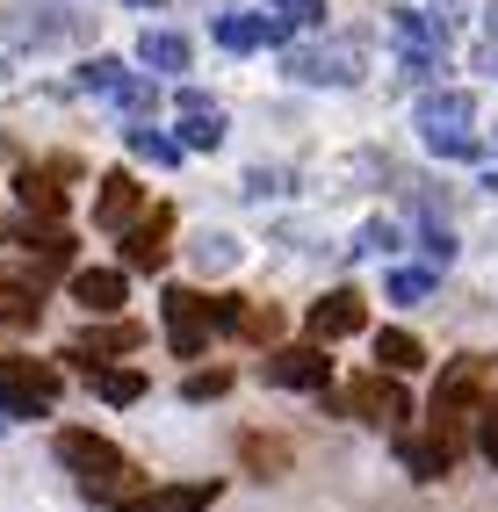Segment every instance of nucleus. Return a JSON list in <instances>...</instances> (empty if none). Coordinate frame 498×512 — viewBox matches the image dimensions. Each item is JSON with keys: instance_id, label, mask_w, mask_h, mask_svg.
<instances>
[{"instance_id": "obj_1", "label": "nucleus", "mask_w": 498, "mask_h": 512, "mask_svg": "<svg viewBox=\"0 0 498 512\" xmlns=\"http://www.w3.org/2000/svg\"><path fill=\"white\" fill-rule=\"evenodd\" d=\"M498 383V361L491 354H455L441 368V383H434V404H426V419H434V440L455 455L462 448V426H470V412L484 404V390Z\"/></svg>"}, {"instance_id": "obj_2", "label": "nucleus", "mask_w": 498, "mask_h": 512, "mask_svg": "<svg viewBox=\"0 0 498 512\" xmlns=\"http://www.w3.org/2000/svg\"><path fill=\"white\" fill-rule=\"evenodd\" d=\"M390 44L405 51V73L412 80H441V58H448V22L441 15H419V8H390Z\"/></svg>"}, {"instance_id": "obj_3", "label": "nucleus", "mask_w": 498, "mask_h": 512, "mask_svg": "<svg viewBox=\"0 0 498 512\" xmlns=\"http://www.w3.org/2000/svg\"><path fill=\"white\" fill-rule=\"evenodd\" d=\"M282 73L296 87H354L361 80V44H282Z\"/></svg>"}, {"instance_id": "obj_4", "label": "nucleus", "mask_w": 498, "mask_h": 512, "mask_svg": "<svg viewBox=\"0 0 498 512\" xmlns=\"http://www.w3.org/2000/svg\"><path fill=\"white\" fill-rule=\"evenodd\" d=\"M347 412H354L361 426H390V433H397V426L412 419V397H405V383H397V375L376 368V375H361V383L347 390Z\"/></svg>"}, {"instance_id": "obj_5", "label": "nucleus", "mask_w": 498, "mask_h": 512, "mask_svg": "<svg viewBox=\"0 0 498 512\" xmlns=\"http://www.w3.org/2000/svg\"><path fill=\"white\" fill-rule=\"evenodd\" d=\"M51 448H58V462H65V469H73V476H80V484H102V476H116V469H130V455L116 448V440H102V433H80V426H65V433L51 440Z\"/></svg>"}, {"instance_id": "obj_6", "label": "nucleus", "mask_w": 498, "mask_h": 512, "mask_svg": "<svg viewBox=\"0 0 498 512\" xmlns=\"http://www.w3.org/2000/svg\"><path fill=\"white\" fill-rule=\"evenodd\" d=\"M260 375H268V383H282V390H311V397L332 390V361H325V347H275L268 361H260Z\"/></svg>"}, {"instance_id": "obj_7", "label": "nucleus", "mask_w": 498, "mask_h": 512, "mask_svg": "<svg viewBox=\"0 0 498 512\" xmlns=\"http://www.w3.org/2000/svg\"><path fill=\"white\" fill-rule=\"evenodd\" d=\"M361 325H369V303H361V289H325L311 303V339L318 347H332V339H354Z\"/></svg>"}, {"instance_id": "obj_8", "label": "nucleus", "mask_w": 498, "mask_h": 512, "mask_svg": "<svg viewBox=\"0 0 498 512\" xmlns=\"http://www.w3.org/2000/svg\"><path fill=\"white\" fill-rule=\"evenodd\" d=\"M159 311H166V347H174L181 361H195V354H203V296H195V289H166L159 296Z\"/></svg>"}, {"instance_id": "obj_9", "label": "nucleus", "mask_w": 498, "mask_h": 512, "mask_svg": "<svg viewBox=\"0 0 498 512\" xmlns=\"http://www.w3.org/2000/svg\"><path fill=\"white\" fill-rule=\"evenodd\" d=\"M166 231H174L166 210H152L145 224L138 217L123 224V267H130V275H159V267H166Z\"/></svg>"}, {"instance_id": "obj_10", "label": "nucleus", "mask_w": 498, "mask_h": 512, "mask_svg": "<svg viewBox=\"0 0 498 512\" xmlns=\"http://www.w3.org/2000/svg\"><path fill=\"white\" fill-rule=\"evenodd\" d=\"M217 476H195V484H145L130 498V512H210L217 505Z\"/></svg>"}, {"instance_id": "obj_11", "label": "nucleus", "mask_w": 498, "mask_h": 512, "mask_svg": "<svg viewBox=\"0 0 498 512\" xmlns=\"http://www.w3.org/2000/svg\"><path fill=\"white\" fill-rule=\"evenodd\" d=\"M0 383H8L15 397H29V404H58V390H65V375L51 368V361H22V354H0Z\"/></svg>"}, {"instance_id": "obj_12", "label": "nucleus", "mask_w": 498, "mask_h": 512, "mask_svg": "<svg viewBox=\"0 0 498 512\" xmlns=\"http://www.w3.org/2000/svg\"><path fill=\"white\" fill-rule=\"evenodd\" d=\"M477 123V94L470 87H441L419 101V138H434V130H470Z\"/></svg>"}, {"instance_id": "obj_13", "label": "nucleus", "mask_w": 498, "mask_h": 512, "mask_svg": "<svg viewBox=\"0 0 498 512\" xmlns=\"http://www.w3.org/2000/svg\"><path fill=\"white\" fill-rule=\"evenodd\" d=\"M130 347H145V325H94V332H80L73 347H65V361H80V368H102V354H130Z\"/></svg>"}, {"instance_id": "obj_14", "label": "nucleus", "mask_w": 498, "mask_h": 512, "mask_svg": "<svg viewBox=\"0 0 498 512\" xmlns=\"http://www.w3.org/2000/svg\"><path fill=\"white\" fill-rule=\"evenodd\" d=\"M65 29H73V22H65L58 8H8V44L15 51H51Z\"/></svg>"}, {"instance_id": "obj_15", "label": "nucleus", "mask_w": 498, "mask_h": 512, "mask_svg": "<svg viewBox=\"0 0 498 512\" xmlns=\"http://www.w3.org/2000/svg\"><path fill=\"white\" fill-rule=\"evenodd\" d=\"M138 202H145V188L130 181V174H102V195H94V224H102V231H123L130 217H138Z\"/></svg>"}, {"instance_id": "obj_16", "label": "nucleus", "mask_w": 498, "mask_h": 512, "mask_svg": "<svg viewBox=\"0 0 498 512\" xmlns=\"http://www.w3.org/2000/svg\"><path fill=\"white\" fill-rule=\"evenodd\" d=\"M73 303L94 311V318L123 311V275H116V267H80V275H73Z\"/></svg>"}, {"instance_id": "obj_17", "label": "nucleus", "mask_w": 498, "mask_h": 512, "mask_svg": "<svg viewBox=\"0 0 498 512\" xmlns=\"http://www.w3.org/2000/svg\"><path fill=\"white\" fill-rule=\"evenodd\" d=\"M58 174H65V166H58ZM58 174H37V166H22V174H15L22 210H29V217H44V224L65 217V188H58Z\"/></svg>"}, {"instance_id": "obj_18", "label": "nucleus", "mask_w": 498, "mask_h": 512, "mask_svg": "<svg viewBox=\"0 0 498 512\" xmlns=\"http://www.w3.org/2000/svg\"><path fill=\"white\" fill-rule=\"evenodd\" d=\"M195 44L181 37V29H145L138 37V65H152V73H188Z\"/></svg>"}, {"instance_id": "obj_19", "label": "nucleus", "mask_w": 498, "mask_h": 512, "mask_svg": "<svg viewBox=\"0 0 498 512\" xmlns=\"http://www.w3.org/2000/svg\"><path fill=\"white\" fill-rule=\"evenodd\" d=\"M224 130H231L224 109H217V101H203V109H181V138H174V145H181V152H217Z\"/></svg>"}, {"instance_id": "obj_20", "label": "nucleus", "mask_w": 498, "mask_h": 512, "mask_svg": "<svg viewBox=\"0 0 498 512\" xmlns=\"http://www.w3.org/2000/svg\"><path fill=\"white\" fill-rule=\"evenodd\" d=\"M397 455H405V469L419 476V484H441V476L455 469V455L441 448V440H434V433H426V440H412V433H405V440H397Z\"/></svg>"}, {"instance_id": "obj_21", "label": "nucleus", "mask_w": 498, "mask_h": 512, "mask_svg": "<svg viewBox=\"0 0 498 512\" xmlns=\"http://www.w3.org/2000/svg\"><path fill=\"white\" fill-rule=\"evenodd\" d=\"M376 361H383L390 375H412V368L426 361V347H419L412 332H397V325H390V332H376Z\"/></svg>"}, {"instance_id": "obj_22", "label": "nucleus", "mask_w": 498, "mask_h": 512, "mask_svg": "<svg viewBox=\"0 0 498 512\" xmlns=\"http://www.w3.org/2000/svg\"><path fill=\"white\" fill-rule=\"evenodd\" d=\"M239 238H231V231H203V238H195V267H203V275H231V267H239Z\"/></svg>"}, {"instance_id": "obj_23", "label": "nucleus", "mask_w": 498, "mask_h": 512, "mask_svg": "<svg viewBox=\"0 0 498 512\" xmlns=\"http://www.w3.org/2000/svg\"><path fill=\"white\" fill-rule=\"evenodd\" d=\"M282 311H275V303H239V325H231V332H246L253 339V347H275V339H282Z\"/></svg>"}, {"instance_id": "obj_24", "label": "nucleus", "mask_w": 498, "mask_h": 512, "mask_svg": "<svg viewBox=\"0 0 498 512\" xmlns=\"http://www.w3.org/2000/svg\"><path fill=\"white\" fill-rule=\"evenodd\" d=\"M138 491H145L138 462H130V469H116V476H102V484H80V498H87V505H130Z\"/></svg>"}, {"instance_id": "obj_25", "label": "nucleus", "mask_w": 498, "mask_h": 512, "mask_svg": "<svg viewBox=\"0 0 498 512\" xmlns=\"http://www.w3.org/2000/svg\"><path fill=\"white\" fill-rule=\"evenodd\" d=\"M94 390H102L109 404H138L145 397V368H87Z\"/></svg>"}, {"instance_id": "obj_26", "label": "nucleus", "mask_w": 498, "mask_h": 512, "mask_svg": "<svg viewBox=\"0 0 498 512\" xmlns=\"http://www.w3.org/2000/svg\"><path fill=\"white\" fill-rule=\"evenodd\" d=\"M210 37H217L224 51H260V44H268V37H260V15H217Z\"/></svg>"}, {"instance_id": "obj_27", "label": "nucleus", "mask_w": 498, "mask_h": 512, "mask_svg": "<svg viewBox=\"0 0 498 512\" xmlns=\"http://www.w3.org/2000/svg\"><path fill=\"white\" fill-rule=\"evenodd\" d=\"M239 455H246V469H260V476H282V469H289V440L246 433V440H239Z\"/></svg>"}, {"instance_id": "obj_28", "label": "nucleus", "mask_w": 498, "mask_h": 512, "mask_svg": "<svg viewBox=\"0 0 498 512\" xmlns=\"http://www.w3.org/2000/svg\"><path fill=\"white\" fill-rule=\"evenodd\" d=\"M109 101H116L123 116H152V109H159V80H145V73H123Z\"/></svg>"}, {"instance_id": "obj_29", "label": "nucleus", "mask_w": 498, "mask_h": 512, "mask_svg": "<svg viewBox=\"0 0 498 512\" xmlns=\"http://www.w3.org/2000/svg\"><path fill=\"white\" fill-rule=\"evenodd\" d=\"M123 145L138 152V159H152V166H174V159H181V145H174V138H159L152 123H130V130H123Z\"/></svg>"}, {"instance_id": "obj_30", "label": "nucleus", "mask_w": 498, "mask_h": 512, "mask_svg": "<svg viewBox=\"0 0 498 512\" xmlns=\"http://www.w3.org/2000/svg\"><path fill=\"white\" fill-rule=\"evenodd\" d=\"M116 80H123V58H109V51L80 58V87H87V94H116Z\"/></svg>"}, {"instance_id": "obj_31", "label": "nucleus", "mask_w": 498, "mask_h": 512, "mask_svg": "<svg viewBox=\"0 0 498 512\" xmlns=\"http://www.w3.org/2000/svg\"><path fill=\"white\" fill-rule=\"evenodd\" d=\"M426 152H434V159H484V138H477V130H434Z\"/></svg>"}, {"instance_id": "obj_32", "label": "nucleus", "mask_w": 498, "mask_h": 512, "mask_svg": "<svg viewBox=\"0 0 498 512\" xmlns=\"http://www.w3.org/2000/svg\"><path fill=\"white\" fill-rule=\"evenodd\" d=\"M470 433H477V455L498 462V397H491V390H484V404L470 412Z\"/></svg>"}, {"instance_id": "obj_33", "label": "nucleus", "mask_w": 498, "mask_h": 512, "mask_svg": "<svg viewBox=\"0 0 498 512\" xmlns=\"http://www.w3.org/2000/svg\"><path fill=\"white\" fill-rule=\"evenodd\" d=\"M390 296H397V303H426V296H434V267H397V275H390Z\"/></svg>"}, {"instance_id": "obj_34", "label": "nucleus", "mask_w": 498, "mask_h": 512, "mask_svg": "<svg viewBox=\"0 0 498 512\" xmlns=\"http://www.w3.org/2000/svg\"><path fill=\"white\" fill-rule=\"evenodd\" d=\"M268 15L289 22V29H318L325 22V0H268Z\"/></svg>"}, {"instance_id": "obj_35", "label": "nucleus", "mask_w": 498, "mask_h": 512, "mask_svg": "<svg viewBox=\"0 0 498 512\" xmlns=\"http://www.w3.org/2000/svg\"><path fill=\"white\" fill-rule=\"evenodd\" d=\"M37 311H44V303L37 296H29V289H0V325H37Z\"/></svg>"}, {"instance_id": "obj_36", "label": "nucleus", "mask_w": 498, "mask_h": 512, "mask_svg": "<svg viewBox=\"0 0 498 512\" xmlns=\"http://www.w3.org/2000/svg\"><path fill=\"white\" fill-rule=\"evenodd\" d=\"M390 246H397V224L376 217V224H361V231H354V246H347V253H390Z\"/></svg>"}, {"instance_id": "obj_37", "label": "nucleus", "mask_w": 498, "mask_h": 512, "mask_svg": "<svg viewBox=\"0 0 498 512\" xmlns=\"http://www.w3.org/2000/svg\"><path fill=\"white\" fill-rule=\"evenodd\" d=\"M289 188V166H253V174H246V195L253 202H268V195H282Z\"/></svg>"}, {"instance_id": "obj_38", "label": "nucleus", "mask_w": 498, "mask_h": 512, "mask_svg": "<svg viewBox=\"0 0 498 512\" xmlns=\"http://www.w3.org/2000/svg\"><path fill=\"white\" fill-rule=\"evenodd\" d=\"M419 246H426V260H434V267H455V231L434 217V224H426V238H419Z\"/></svg>"}, {"instance_id": "obj_39", "label": "nucleus", "mask_w": 498, "mask_h": 512, "mask_svg": "<svg viewBox=\"0 0 498 512\" xmlns=\"http://www.w3.org/2000/svg\"><path fill=\"white\" fill-rule=\"evenodd\" d=\"M224 390H231V375H224V368L188 375V383H181V397H188V404H210V397H224Z\"/></svg>"}, {"instance_id": "obj_40", "label": "nucleus", "mask_w": 498, "mask_h": 512, "mask_svg": "<svg viewBox=\"0 0 498 512\" xmlns=\"http://www.w3.org/2000/svg\"><path fill=\"white\" fill-rule=\"evenodd\" d=\"M44 404H29V397H15L8 383H0V426H22V419H37Z\"/></svg>"}, {"instance_id": "obj_41", "label": "nucleus", "mask_w": 498, "mask_h": 512, "mask_svg": "<svg viewBox=\"0 0 498 512\" xmlns=\"http://www.w3.org/2000/svg\"><path fill=\"white\" fill-rule=\"evenodd\" d=\"M123 8H152V15H159V8H166V0H123Z\"/></svg>"}, {"instance_id": "obj_42", "label": "nucleus", "mask_w": 498, "mask_h": 512, "mask_svg": "<svg viewBox=\"0 0 498 512\" xmlns=\"http://www.w3.org/2000/svg\"><path fill=\"white\" fill-rule=\"evenodd\" d=\"M484 22H491V37H498V0H491V15H484Z\"/></svg>"}, {"instance_id": "obj_43", "label": "nucleus", "mask_w": 498, "mask_h": 512, "mask_svg": "<svg viewBox=\"0 0 498 512\" xmlns=\"http://www.w3.org/2000/svg\"><path fill=\"white\" fill-rule=\"evenodd\" d=\"M484 188H491V195H498V174H491V181H484Z\"/></svg>"}]
</instances>
